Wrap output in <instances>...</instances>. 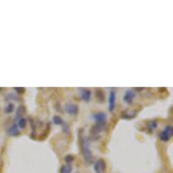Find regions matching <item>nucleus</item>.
Instances as JSON below:
<instances>
[{
    "mask_svg": "<svg viewBox=\"0 0 173 173\" xmlns=\"http://www.w3.org/2000/svg\"><path fill=\"white\" fill-rule=\"evenodd\" d=\"M81 147H82V153L84 155L85 163L91 164L93 161V154L92 151L90 150V144H89V141L86 139V138H82L81 141Z\"/></svg>",
    "mask_w": 173,
    "mask_h": 173,
    "instance_id": "obj_1",
    "label": "nucleus"
},
{
    "mask_svg": "<svg viewBox=\"0 0 173 173\" xmlns=\"http://www.w3.org/2000/svg\"><path fill=\"white\" fill-rule=\"evenodd\" d=\"M106 162L103 159H98L93 164V170L95 173H104L106 170Z\"/></svg>",
    "mask_w": 173,
    "mask_h": 173,
    "instance_id": "obj_2",
    "label": "nucleus"
},
{
    "mask_svg": "<svg viewBox=\"0 0 173 173\" xmlns=\"http://www.w3.org/2000/svg\"><path fill=\"white\" fill-rule=\"evenodd\" d=\"M173 134V129L171 126H166L165 129L160 133V139L162 141H169Z\"/></svg>",
    "mask_w": 173,
    "mask_h": 173,
    "instance_id": "obj_3",
    "label": "nucleus"
},
{
    "mask_svg": "<svg viewBox=\"0 0 173 173\" xmlns=\"http://www.w3.org/2000/svg\"><path fill=\"white\" fill-rule=\"evenodd\" d=\"M116 104V93L114 91H111L109 94V111L113 113L115 109Z\"/></svg>",
    "mask_w": 173,
    "mask_h": 173,
    "instance_id": "obj_4",
    "label": "nucleus"
},
{
    "mask_svg": "<svg viewBox=\"0 0 173 173\" xmlns=\"http://www.w3.org/2000/svg\"><path fill=\"white\" fill-rule=\"evenodd\" d=\"M65 112L70 115H76L78 113V106L74 103H66L65 106Z\"/></svg>",
    "mask_w": 173,
    "mask_h": 173,
    "instance_id": "obj_5",
    "label": "nucleus"
},
{
    "mask_svg": "<svg viewBox=\"0 0 173 173\" xmlns=\"http://www.w3.org/2000/svg\"><path fill=\"white\" fill-rule=\"evenodd\" d=\"M80 95L82 100L85 102H89L91 101V96H92V92L90 91L89 89H84L82 88L80 89Z\"/></svg>",
    "mask_w": 173,
    "mask_h": 173,
    "instance_id": "obj_6",
    "label": "nucleus"
},
{
    "mask_svg": "<svg viewBox=\"0 0 173 173\" xmlns=\"http://www.w3.org/2000/svg\"><path fill=\"white\" fill-rule=\"evenodd\" d=\"M106 128H107L106 122H103V123H96L95 125H93V128H92V133H93V135L98 134V133L102 132V130H104Z\"/></svg>",
    "mask_w": 173,
    "mask_h": 173,
    "instance_id": "obj_7",
    "label": "nucleus"
},
{
    "mask_svg": "<svg viewBox=\"0 0 173 173\" xmlns=\"http://www.w3.org/2000/svg\"><path fill=\"white\" fill-rule=\"evenodd\" d=\"M93 118L96 123H103L106 122L107 116L104 113H96L93 114Z\"/></svg>",
    "mask_w": 173,
    "mask_h": 173,
    "instance_id": "obj_8",
    "label": "nucleus"
},
{
    "mask_svg": "<svg viewBox=\"0 0 173 173\" xmlns=\"http://www.w3.org/2000/svg\"><path fill=\"white\" fill-rule=\"evenodd\" d=\"M135 93L133 91H131V90H129V91H127L125 93V94H124L123 96V101L125 102L126 103H128V104H130L131 102H132L133 99L135 98Z\"/></svg>",
    "mask_w": 173,
    "mask_h": 173,
    "instance_id": "obj_9",
    "label": "nucleus"
},
{
    "mask_svg": "<svg viewBox=\"0 0 173 173\" xmlns=\"http://www.w3.org/2000/svg\"><path fill=\"white\" fill-rule=\"evenodd\" d=\"M8 133L11 136H14V137L18 136L20 134V130L18 129V126H17L16 123H13L12 125L9 127V129L8 130Z\"/></svg>",
    "mask_w": 173,
    "mask_h": 173,
    "instance_id": "obj_10",
    "label": "nucleus"
},
{
    "mask_svg": "<svg viewBox=\"0 0 173 173\" xmlns=\"http://www.w3.org/2000/svg\"><path fill=\"white\" fill-rule=\"evenodd\" d=\"M95 97L99 102H104V93L102 89L97 88L95 90Z\"/></svg>",
    "mask_w": 173,
    "mask_h": 173,
    "instance_id": "obj_11",
    "label": "nucleus"
},
{
    "mask_svg": "<svg viewBox=\"0 0 173 173\" xmlns=\"http://www.w3.org/2000/svg\"><path fill=\"white\" fill-rule=\"evenodd\" d=\"M25 108L24 105H19L17 107V110H16V120H19L20 118H22L23 115L25 114Z\"/></svg>",
    "mask_w": 173,
    "mask_h": 173,
    "instance_id": "obj_12",
    "label": "nucleus"
},
{
    "mask_svg": "<svg viewBox=\"0 0 173 173\" xmlns=\"http://www.w3.org/2000/svg\"><path fill=\"white\" fill-rule=\"evenodd\" d=\"M136 117V112L133 113H128V111H125L122 113V119H127V120H130L133 119Z\"/></svg>",
    "mask_w": 173,
    "mask_h": 173,
    "instance_id": "obj_13",
    "label": "nucleus"
},
{
    "mask_svg": "<svg viewBox=\"0 0 173 173\" xmlns=\"http://www.w3.org/2000/svg\"><path fill=\"white\" fill-rule=\"evenodd\" d=\"M73 171V166L71 164H65L61 167L60 173H72Z\"/></svg>",
    "mask_w": 173,
    "mask_h": 173,
    "instance_id": "obj_14",
    "label": "nucleus"
},
{
    "mask_svg": "<svg viewBox=\"0 0 173 173\" xmlns=\"http://www.w3.org/2000/svg\"><path fill=\"white\" fill-rule=\"evenodd\" d=\"M53 122L54 124H56V125H63L64 124V120L61 118L59 115H54L53 117Z\"/></svg>",
    "mask_w": 173,
    "mask_h": 173,
    "instance_id": "obj_15",
    "label": "nucleus"
},
{
    "mask_svg": "<svg viewBox=\"0 0 173 173\" xmlns=\"http://www.w3.org/2000/svg\"><path fill=\"white\" fill-rule=\"evenodd\" d=\"M26 120L24 118V117H22V118H20L19 120H18V123H17V126L18 127H20L21 129H25V127H26Z\"/></svg>",
    "mask_w": 173,
    "mask_h": 173,
    "instance_id": "obj_16",
    "label": "nucleus"
},
{
    "mask_svg": "<svg viewBox=\"0 0 173 173\" xmlns=\"http://www.w3.org/2000/svg\"><path fill=\"white\" fill-rule=\"evenodd\" d=\"M14 107H15V106H14L13 103H8V104L5 107V110H4L5 113H11L14 111Z\"/></svg>",
    "mask_w": 173,
    "mask_h": 173,
    "instance_id": "obj_17",
    "label": "nucleus"
},
{
    "mask_svg": "<svg viewBox=\"0 0 173 173\" xmlns=\"http://www.w3.org/2000/svg\"><path fill=\"white\" fill-rule=\"evenodd\" d=\"M74 160V157L73 155H67L65 157V161L67 164H71V162H73Z\"/></svg>",
    "mask_w": 173,
    "mask_h": 173,
    "instance_id": "obj_18",
    "label": "nucleus"
},
{
    "mask_svg": "<svg viewBox=\"0 0 173 173\" xmlns=\"http://www.w3.org/2000/svg\"><path fill=\"white\" fill-rule=\"evenodd\" d=\"M157 122L156 121H152V122H150V125H149V128L151 130H154L156 128H157Z\"/></svg>",
    "mask_w": 173,
    "mask_h": 173,
    "instance_id": "obj_19",
    "label": "nucleus"
},
{
    "mask_svg": "<svg viewBox=\"0 0 173 173\" xmlns=\"http://www.w3.org/2000/svg\"><path fill=\"white\" fill-rule=\"evenodd\" d=\"M14 90H15V91H16L17 93H19V94L24 93L25 91V89L23 88V87H16V88H14Z\"/></svg>",
    "mask_w": 173,
    "mask_h": 173,
    "instance_id": "obj_20",
    "label": "nucleus"
},
{
    "mask_svg": "<svg viewBox=\"0 0 173 173\" xmlns=\"http://www.w3.org/2000/svg\"><path fill=\"white\" fill-rule=\"evenodd\" d=\"M63 130H64V132H65V133L69 132V125L67 123L64 122V124H63Z\"/></svg>",
    "mask_w": 173,
    "mask_h": 173,
    "instance_id": "obj_21",
    "label": "nucleus"
}]
</instances>
